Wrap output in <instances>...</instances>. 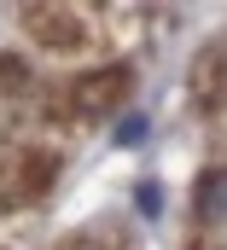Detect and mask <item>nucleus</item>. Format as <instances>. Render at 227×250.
I'll return each instance as SVG.
<instances>
[{
	"label": "nucleus",
	"mask_w": 227,
	"mask_h": 250,
	"mask_svg": "<svg viewBox=\"0 0 227 250\" xmlns=\"http://www.w3.org/2000/svg\"><path fill=\"white\" fill-rule=\"evenodd\" d=\"M128 93H134V70H128V64H99V70H82V76L70 82V117L99 123V117H111Z\"/></svg>",
	"instance_id": "obj_1"
},
{
	"label": "nucleus",
	"mask_w": 227,
	"mask_h": 250,
	"mask_svg": "<svg viewBox=\"0 0 227 250\" xmlns=\"http://www.w3.org/2000/svg\"><path fill=\"white\" fill-rule=\"evenodd\" d=\"M23 29L47 47V53H76L88 41V23L76 6H23Z\"/></svg>",
	"instance_id": "obj_2"
},
{
	"label": "nucleus",
	"mask_w": 227,
	"mask_h": 250,
	"mask_svg": "<svg viewBox=\"0 0 227 250\" xmlns=\"http://www.w3.org/2000/svg\"><path fill=\"white\" fill-rule=\"evenodd\" d=\"M53 181H58V157L53 151H29V157H18L12 175H6V204H35V198H47Z\"/></svg>",
	"instance_id": "obj_3"
},
{
	"label": "nucleus",
	"mask_w": 227,
	"mask_h": 250,
	"mask_svg": "<svg viewBox=\"0 0 227 250\" xmlns=\"http://www.w3.org/2000/svg\"><path fill=\"white\" fill-rule=\"evenodd\" d=\"M222 215H227V169L210 163V169H198V181H192V227L216 233Z\"/></svg>",
	"instance_id": "obj_4"
},
{
	"label": "nucleus",
	"mask_w": 227,
	"mask_h": 250,
	"mask_svg": "<svg viewBox=\"0 0 227 250\" xmlns=\"http://www.w3.org/2000/svg\"><path fill=\"white\" fill-rule=\"evenodd\" d=\"M192 99H198V111H204V117H216V111H222V41H210V47H204V59L192 64Z\"/></svg>",
	"instance_id": "obj_5"
},
{
	"label": "nucleus",
	"mask_w": 227,
	"mask_h": 250,
	"mask_svg": "<svg viewBox=\"0 0 227 250\" xmlns=\"http://www.w3.org/2000/svg\"><path fill=\"white\" fill-rule=\"evenodd\" d=\"M152 140V117H122V123L111 128V146H122V151H134V146H146Z\"/></svg>",
	"instance_id": "obj_6"
},
{
	"label": "nucleus",
	"mask_w": 227,
	"mask_h": 250,
	"mask_svg": "<svg viewBox=\"0 0 227 250\" xmlns=\"http://www.w3.org/2000/svg\"><path fill=\"white\" fill-rule=\"evenodd\" d=\"M23 87H29V64L0 53V93H23Z\"/></svg>",
	"instance_id": "obj_7"
},
{
	"label": "nucleus",
	"mask_w": 227,
	"mask_h": 250,
	"mask_svg": "<svg viewBox=\"0 0 227 250\" xmlns=\"http://www.w3.org/2000/svg\"><path fill=\"white\" fill-rule=\"evenodd\" d=\"M134 204H140L146 221H158V215H163V187H158V181H134Z\"/></svg>",
	"instance_id": "obj_8"
},
{
	"label": "nucleus",
	"mask_w": 227,
	"mask_h": 250,
	"mask_svg": "<svg viewBox=\"0 0 227 250\" xmlns=\"http://www.w3.org/2000/svg\"><path fill=\"white\" fill-rule=\"evenodd\" d=\"M192 250H216V245H192Z\"/></svg>",
	"instance_id": "obj_9"
}]
</instances>
